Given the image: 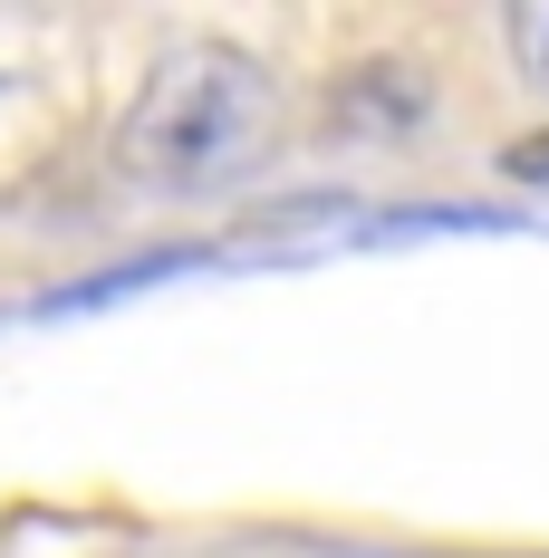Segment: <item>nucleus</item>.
Returning a JSON list of instances; mask_svg holds the SVG:
<instances>
[{
    "label": "nucleus",
    "instance_id": "obj_1",
    "mask_svg": "<svg viewBox=\"0 0 549 558\" xmlns=\"http://www.w3.org/2000/svg\"><path fill=\"white\" fill-rule=\"evenodd\" d=\"M271 135H279L271 58L241 49V39H174L135 77L126 116H116V165H126V183H145V193L193 203V193L241 183V173L271 155Z\"/></svg>",
    "mask_w": 549,
    "mask_h": 558
},
{
    "label": "nucleus",
    "instance_id": "obj_3",
    "mask_svg": "<svg viewBox=\"0 0 549 558\" xmlns=\"http://www.w3.org/2000/svg\"><path fill=\"white\" fill-rule=\"evenodd\" d=\"M501 58H511V77L549 97V0H521V10H501Z\"/></svg>",
    "mask_w": 549,
    "mask_h": 558
},
{
    "label": "nucleus",
    "instance_id": "obj_2",
    "mask_svg": "<svg viewBox=\"0 0 549 558\" xmlns=\"http://www.w3.org/2000/svg\"><path fill=\"white\" fill-rule=\"evenodd\" d=\"M329 116L357 125V135H405V125L434 116V77H425L415 58H357V68H337Z\"/></svg>",
    "mask_w": 549,
    "mask_h": 558
}]
</instances>
